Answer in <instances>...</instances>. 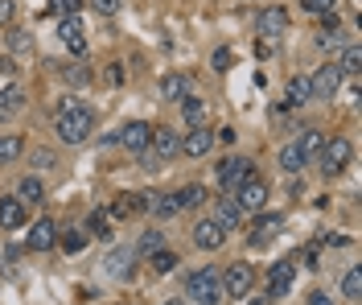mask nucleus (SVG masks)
I'll return each instance as SVG.
<instances>
[{
    "label": "nucleus",
    "instance_id": "nucleus-1",
    "mask_svg": "<svg viewBox=\"0 0 362 305\" xmlns=\"http://www.w3.org/2000/svg\"><path fill=\"white\" fill-rule=\"evenodd\" d=\"M95 108L78 103V99H62L58 103V116H54V128H58V141L62 144H87L90 132H95Z\"/></svg>",
    "mask_w": 362,
    "mask_h": 305
},
{
    "label": "nucleus",
    "instance_id": "nucleus-2",
    "mask_svg": "<svg viewBox=\"0 0 362 305\" xmlns=\"http://www.w3.org/2000/svg\"><path fill=\"white\" fill-rule=\"evenodd\" d=\"M185 301L189 305H218L223 301V284H218V272L214 268H198L185 277Z\"/></svg>",
    "mask_w": 362,
    "mask_h": 305
},
{
    "label": "nucleus",
    "instance_id": "nucleus-3",
    "mask_svg": "<svg viewBox=\"0 0 362 305\" xmlns=\"http://www.w3.org/2000/svg\"><path fill=\"white\" fill-rule=\"evenodd\" d=\"M177 153H181V137L177 132H169V128H153V141H148V149L140 153V161H144V169H160V165L173 161Z\"/></svg>",
    "mask_w": 362,
    "mask_h": 305
},
{
    "label": "nucleus",
    "instance_id": "nucleus-4",
    "mask_svg": "<svg viewBox=\"0 0 362 305\" xmlns=\"http://www.w3.org/2000/svg\"><path fill=\"white\" fill-rule=\"evenodd\" d=\"M247 178H255V161L251 157H226V161H218V186H223V194H235Z\"/></svg>",
    "mask_w": 362,
    "mask_h": 305
},
{
    "label": "nucleus",
    "instance_id": "nucleus-5",
    "mask_svg": "<svg viewBox=\"0 0 362 305\" xmlns=\"http://www.w3.org/2000/svg\"><path fill=\"white\" fill-rule=\"evenodd\" d=\"M218 284H223V297H247L251 289H255V268L243 264V260H235L223 277H218Z\"/></svg>",
    "mask_w": 362,
    "mask_h": 305
},
{
    "label": "nucleus",
    "instance_id": "nucleus-6",
    "mask_svg": "<svg viewBox=\"0 0 362 305\" xmlns=\"http://www.w3.org/2000/svg\"><path fill=\"white\" fill-rule=\"evenodd\" d=\"M148 141H153V124H144V120H132V124H124L119 132H112V137H107V144H124V149H128V153H136V157L148 149Z\"/></svg>",
    "mask_w": 362,
    "mask_h": 305
},
{
    "label": "nucleus",
    "instance_id": "nucleus-7",
    "mask_svg": "<svg viewBox=\"0 0 362 305\" xmlns=\"http://www.w3.org/2000/svg\"><path fill=\"white\" fill-rule=\"evenodd\" d=\"M317 157H321V169L334 178V173H341V169L350 165V157H354V144L346 141V137H334V141L321 144V153H317Z\"/></svg>",
    "mask_w": 362,
    "mask_h": 305
},
{
    "label": "nucleus",
    "instance_id": "nucleus-8",
    "mask_svg": "<svg viewBox=\"0 0 362 305\" xmlns=\"http://www.w3.org/2000/svg\"><path fill=\"white\" fill-rule=\"evenodd\" d=\"M338 87H341L338 62H325V67H317V71L309 74V95H313V99H334Z\"/></svg>",
    "mask_w": 362,
    "mask_h": 305
},
{
    "label": "nucleus",
    "instance_id": "nucleus-9",
    "mask_svg": "<svg viewBox=\"0 0 362 305\" xmlns=\"http://www.w3.org/2000/svg\"><path fill=\"white\" fill-rule=\"evenodd\" d=\"M243 219H247V211L235 202V194H223V198L214 202V223H218L223 231H235V227H243Z\"/></svg>",
    "mask_w": 362,
    "mask_h": 305
},
{
    "label": "nucleus",
    "instance_id": "nucleus-10",
    "mask_svg": "<svg viewBox=\"0 0 362 305\" xmlns=\"http://www.w3.org/2000/svg\"><path fill=\"white\" fill-rule=\"evenodd\" d=\"M235 202H239L243 211H264V207H268V186H264L259 178H247L243 186L235 190Z\"/></svg>",
    "mask_w": 362,
    "mask_h": 305
},
{
    "label": "nucleus",
    "instance_id": "nucleus-11",
    "mask_svg": "<svg viewBox=\"0 0 362 305\" xmlns=\"http://www.w3.org/2000/svg\"><path fill=\"white\" fill-rule=\"evenodd\" d=\"M194 243H198L202 252H218V248L226 243V231L214 223V219H198V223H194Z\"/></svg>",
    "mask_w": 362,
    "mask_h": 305
},
{
    "label": "nucleus",
    "instance_id": "nucleus-12",
    "mask_svg": "<svg viewBox=\"0 0 362 305\" xmlns=\"http://www.w3.org/2000/svg\"><path fill=\"white\" fill-rule=\"evenodd\" d=\"M293 277H296V264L293 260H276L268 272V297H284L293 289Z\"/></svg>",
    "mask_w": 362,
    "mask_h": 305
},
{
    "label": "nucleus",
    "instance_id": "nucleus-13",
    "mask_svg": "<svg viewBox=\"0 0 362 305\" xmlns=\"http://www.w3.org/2000/svg\"><path fill=\"white\" fill-rule=\"evenodd\" d=\"M58 38L70 46V54H74V58H83V54H87V29H83V21H78V17H62V25H58Z\"/></svg>",
    "mask_w": 362,
    "mask_h": 305
},
{
    "label": "nucleus",
    "instance_id": "nucleus-14",
    "mask_svg": "<svg viewBox=\"0 0 362 305\" xmlns=\"http://www.w3.org/2000/svg\"><path fill=\"white\" fill-rule=\"evenodd\" d=\"M210 149H214V132H210L206 124L189 128V132L181 137V153H185V157H206Z\"/></svg>",
    "mask_w": 362,
    "mask_h": 305
},
{
    "label": "nucleus",
    "instance_id": "nucleus-15",
    "mask_svg": "<svg viewBox=\"0 0 362 305\" xmlns=\"http://www.w3.org/2000/svg\"><path fill=\"white\" fill-rule=\"evenodd\" d=\"M280 227H284V219H280V214H259V219H255V227H251V248L272 243V239L280 235Z\"/></svg>",
    "mask_w": 362,
    "mask_h": 305
},
{
    "label": "nucleus",
    "instance_id": "nucleus-16",
    "mask_svg": "<svg viewBox=\"0 0 362 305\" xmlns=\"http://www.w3.org/2000/svg\"><path fill=\"white\" fill-rule=\"evenodd\" d=\"M25 219H29V214H25V202L17 194H13V198H0V227H4V231L25 227Z\"/></svg>",
    "mask_w": 362,
    "mask_h": 305
},
{
    "label": "nucleus",
    "instance_id": "nucleus-17",
    "mask_svg": "<svg viewBox=\"0 0 362 305\" xmlns=\"http://www.w3.org/2000/svg\"><path fill=\"white\" fill-rule=\"evenodd\" d=\"M25 108H29V95H25L21 87H4V91H0V120L21 116Z\"/></svg>",
    "mask_w": 362,
    "mask_h": 305
},
{
    "label": "nucleus",
    "instance_id": "nucleus-18",
    "mask_svg": "<svg viewBox=\"0 0 362 305\" xmlns=\"http://www.w3.org/2000/svg\"><path fill=\"white\" fill-rule=\"evenodd\" d=\"M255 29H259L264 38H280V33H288V13H284V8H268V13H259Z\"/></svg>",
    "mask_w": 362,
    "mask_h": 305
},
{
    "label": "nucleus",
    "instance_id": "nucleus-19",
    "mask_svg": "<svg viewBox=\"0 0 362 305\" xmlns=\"http://www.w3.org/2000/svg\"><path fill=\"white\" fill-rule=\"evenodd\" d=\"M54 239H58L54 219H37V223H33V231H29V248H33V252H49V248H54Z\"/></svg>",
    "mask_w": 362,
    "mask_h": 305
},
{
    "label": "nucleus",
    "instance_id": "nucleus-20",
    "mask_svg": "<svg viewBox=\"0 0 362 305\" xmlns=\"http://www.w3.org/2000/svg\"><path fill=\"white\" fill-rule=\"evenodd\" d=\"M132 260H136L132 248H115L112 256L103 260V268H107V277H115V281H128V272H132L128 264H132Z\"/></svg>",
    "mask_w": 362,
    "mask_h": 305
},
{
    "label": "nucleus",
    "instance_id": "nucleus-21",
    "mask_svg": "<svg viewBox=\"0 0 362 305\" xmlns=\"http://www.w3.org/2000/svg\"><path fill=\"white\" fill-rule=\"evenodd\" d=\"M284 103H288V108H305V103H313V95H309V79H305V74H293V79H288V87H284Z\"/></svg>",
    "mask_w": 362,
    "mask_h": 305
},
{
    "label": "nucleus",
    "instance_id": "nucleus-22",
    "mask_svg": "<svg viewBox=\"0 0 362 305\" xmlns=\"http://www.w3.org/2000/svg\"><path fill=\"white\" fill-rule=\"evenodd\" d=\"M160 95H165L169 103H181V99L189 95V79H185V74H165V79H160Z\"/></svg>",
    "mask_w": 362,
    "mask_h": 305
},
{
    "label": "nucleus",
    "instance_id": "nucleus-23",
    "mask_svg": "<svg viewBox=\"0 0 362 305\" xmlns=\"http://www.w3.org/2000/svg\"><path fill=\"white\" fill-rule=\"evenodd\" d=\"M54 243H58L62 252H70V256H74V252H83V248H87V231H83V227H62Z\"/></svg>",
    "mask_w": 362,
    "mask_h": 305
},
{
    "label": "nucleus",
    "instance_id": "nucleus-24",
    "mask_svg": "<svg viewBox=\"0 0 362 305\" xmlns=\"http://www.w3.org/2000/svg\"><path fill=\"white\" fill-rule=\"evenodd\" d=\"M160 248H165V231H144V235L132 243L136 260H148L153 252H160Z\"/></svg>",
    "mask_w": 362,
    "mask_h": 305
},
{
    "label": "nucleus",
    "instance_id": "nucleus-25",
    "mask_svg": "<svg viewBox=\"0 0 362 305\" xmlns=\"http://www.w3.org/2000/svg\"><path fill=\"white\" fill-rule=\"evenodd\" d=\"M21 153H25V137H21V132H8V137H0V165H13Z\"/></svg>",
    "mask_w": 362,
    "mask_h": 305
},
{
    "label": "nucleus",
    "instance_id": "nucleus-26",
    "mask_svg": "<svg viewBox=\"0 0 362 305\" xmlns=\"http://www.w3.org/2000/svg\"><path fill=\"white\" fill-rule=\"evenodd\" d=\"M305 165L309 161H305V153L296 149V141H288L284 149H280V169H284V173H300Z\"/></svg>",
    "mask_w": 362,
    "mask_h": 305
},
{
    "label": "nucleus",
    "instance_id": "nucleus-27",
    "mask_svg": "<svg viewBox=\"0 0 362 305\" xmlns=\"http://www.w3.org/2000/svg\"><path fill=\"white\" fill-rule=\"evenodd\" d=\"M321 144H325V137H321V132H317V128H305V132H300V137H296V149H300V153H305V161H313L317 153H321Z\"/></svg>",
    "mask_w": 362,
    "mask_h": 305
},
{
    "label": "nucleus",
    "instance_id": "nucleus-28",
    "mask_svg": "<svg viewBox=\"0 0 362 305\" xmlns=\"http://www.w3.org/2000/svg\"><path fill=\"white\" fill-rule=\"evenodd\" d=\"M338 71L341 74H350V79H358V71H362V50L350 42V46L341 50V58H338Z\"/></svg>",
    "mask_w": 362,
    "mask_h": 305
},
{
    "label": "nucleus",
    "instance_id": "nucleus-29",
    "mask_svg": "<svg viewBox=\"0 0 362 305\" xmlns=\"http://www.w3.org/2000/svg\"><path fill=\"white\" fill-rule=\"evenodd\" d=\"M181 116H185L189 128H198V124H206V103L194 99V95H185V99H181Z\"/></svg>",
    "mask_w": 362,
    "mask_h": 305
},
{
    "label": "nucleus",
    "instance_id": "nucleus-30",
    "mask_svg": "<svg viewBox=\"0 0 362 305\" xmlns=\"http://www.w3.org/2000/svg\"><path fill=\"white\" fill-rule=\"evenodd\" d=\"M17 198H21V202H42V198H45L42 178H33V173H29V178H21V186H17Z\"/></svg>",
    "mask_w": 362,
    "mask_h": 305
},
{
    "label": "nucleus",
    "instance_id": "nucleus-31",
    "mask_svg": "<svg viewBox=\"0 0 362 305\" xmlns=\"http://www.w3.org/2000/svg\"><path fill=\"white\" fill-rule=\"evenodd\" d=\"M341 297H346V301H358L362 297V272L358 268H346V277H341Z\"/></svg>",
    "mask_w": 362,
    "mask_h": 305
},
{
    "label": "nucleus",
    "instance_id": "nucleus-32",
    "mask_svg": "<svg viewBox=\"0 0 362 305\" xmlns=\"http://www.w3.org/2000/svg\"><path fill=\"white\" fill-rule=\"evenodd\" d=\"M202 198H206V190H202V186H185V190H177V194H173L177 211H189V207H198Z\"/></svg>",
    "mask_w": 362,
    "mask_h": 305
},
{
    "label": "nucleus",
    "instance_id": "nucleus-33",
    "mask_svg": "<svg viewBox=\"0 0 362 305\" xmlns=\"http://www.w3.org/2000/svg\"><path fill=\"white\" fill-rule=\"evenodd\" d=\"M148 264H153V272H160V277H165V272H173V268H177L181 260H177V252H165V248H160V252H153V256H148Z\"/></svg>",
    "mask_w": 362,
    "mask_h": 305
},
{
    "label": "nucleus",
    "instance_id": "nucleus-34",
    "mask_svg": "<svg viewBox=\"0 0 362 305\" xmlns=\"http://www.w3.org/2000/svg\"><path fill=\"white\" fill-rule=\"evenodd\" d=\"M148 211L157 214V219H173L177 214V202H173V194H153V207Z\"/></svg>",
    "mask_w": 362,
    "mask_h": 305
},
{
    "label": "nucleus",
    "instance_id": "nucleus-35",
    "mask_svg": "<svg viewBox=\"0 0 362 305\" xmlns=\"http://www.w3.org/2000/svg\"><path fill=\"white\" fill-rule=\"evenodd\" d=\"M54 67H58V62H54ZM58 71H62V79H66L70 87H87L90 83V71L87 67H78V62H74V67H58Z\"/></svg>",
    "mask_w": 362,
    "mask_h": 305
},
{
    "label": "nucleus",
    "instance_id": "nucleus-36",
    "mask_svg": "<svg viewBox=\"0 0 362 305\" xmlns=\"http://www.w3.org/2000/svg\"><path fill=\"white\" fill-rule=\"evenodd\" d=\"M90 235H99V239H112V214H103V211H95L90 214Z\"/></svg>",
    "mask_w": 362,
    "mask_h": 305
},
{
    "label": "nucleus",
    "instance_id": "nucleus-37",
    "mask_svg": "<svg viewBox=\"0 0 362 305\" xmlns=\"http://www.w3.org/2000/svg\"><path fill=\"white\" fill-rule=\"evenodd\" d=\"M107 214H112V219H128V214H136V194H119Z\"/></svg>",
    "mask_w": 362,
    "mask_h": 305
},
{
    "label": "nucleus",
    "instance_id": "nucleus-38",
    "mask_svg": "<svg viewBox=\"0 0 362 305\" xmlns=\"http://www.w3.org/2000/svg\"><path fill=\"white\" fill-rule=\"evenodd\" d=\"M8 50H13V54H29V50H33V38H29L25 29H8Z\"/></svg>",
    "mask_w": 362,
    "mask_h": 305
},
{
    "label": "nucleus",
    "instance_id": "nucleus-39",
    "mask_svg": "<svg viewBox=\"0 0 362 305\" xmlns=\"http://www.w3.org/2000/svg\"><path fill=\"white\" fill-rule=\"evenodd\" d=\"M29 161L37 165V169H54V165H58V153H54V149H33Z\"/></svg>",
    "mask_w": 362,
    "mask_h": 305
},
{
    "label": "nucleus",
    "instance_id": "nucleus-40",
    "mask_svg": "<svg viewBox=\"0 0 362 305\" xmlns=\"http://www.w3.org/2000/svg\"><path fill=\"white\" fill-rule=\"evenodd\" d=\"M334 4H338V0H300V8H305V13H313V17L334 13Z\"/></svg>",
    "mask_w": 362,
    "mask_h": 305
},
{
    "label": "nucleus",
    "instance_id": "nucleus-41",
    "mask_svg": "<svg viewBox=\"0 0 362 305\" xmlns=\"http://www.w3.org/2000/svg\"><path fill=\"white\" fill-rule=\"evenodd\" d=\"M119 4H124V0H90V8H95L99 17H115V13H119Z\"/></svg>",
    "mask_w": 362,
    "mask_h": 305
},
{
    "label": "nucleus",
    "instance_id": "nucleus-42",
    "mask_svg": "<svg viewBox=\"0 0 362 305\" xmlns=\"http://www.w3.org/2000/svg\"><path fill=\"white\" fill-rule=\"evenodd\" d=\"M17 17V0H0V29H8Z\"/></svg>",
    "mask_w": 362,
    "mask_h": 305
},
{
    "label": "nucleus",
    "instance_id": "nucleus-43",
    "mask_svg": "<svg viewBox=\"0 0 362 305\" xmlns=\"http://www.w3.org/2000/svg\"><path fill=\"white\" fill-rule=\"evenodd\" d=\"M78 8H83V0H54V13H62V17H78Z\"/></svg>",
    "mask_w": 362,
    "mask_h": 305
},
{
    "label": "nucleus",
    "instance_id": "nucleus-44",
    "mask_svg": "<svg viewBox=\"0 0 362 305\" xmlns=\"http://www.w3.org/2000/svg\"><path fill=\"white\" fill-rule=\"evenodd\" d=\"M341 21H338V13H321V33H338Z\"/></svg>",
    "mask_w": 362,
    "mask_h": 305
},
{
    "label": "nucleus",
    "instance_id": "nucleus-45",
    "mask_svg": "<svg viewBox=\"0 0 362 305\" xmlns=\"http://www.w3.org/2000/svg\"><path fill=\"white\" fill-rule=\"evenodd\" d=\"M214 71L218 74L230 71V50H214Z\"/></svg>",
    "mask_w": 362,
    "mask_h": 305
},
{
    "label": "nucleus",
    "instance_id": "nucleus-46",
    "mask_svg": "<svg viewBox=\"0 0 362 305\" xmlns=\"http://www.w3.org/2000/svg\"><path fill=\"white\" fill-rule=\"evenodd\" d=\"M341 42H346V33H341V29H338V33H321V38H317V46H325V50L341 46Z\"/></svg>",
    "mask_w": 362,
    "mask_h": 305
},
{
    "label": "nucleus",
    "instance_id": "nucleus-47",
    "mask_svg": "<svg viewBox=\"0 0 362 305\" xmlns=\"http://www.w3.org/2000/svg\"><path fill=\"white\" fill-rule=\"evenodd\" d=\"M107 83H124V67H119V62H115L112 71H107Z\"/></svg>",
    "mask_w": 362,
    "mask_h": 305
},
{
    "label": "nucleus",
    "instance_id": "nucleus-48",
    "mask_svg": "<svg viewBox=\"0 0 362 305\" xmlns=\"http://www.w3.org/2000/svg\"><path fill=\"white\" fill-rule=\"evenodd\" d=\"M309 305H334V301H329V293H309Z\"/></svg>",
    "mask_w": 362,
    "mask_h": 305
},
{
    "label": "nucleus",
    "instance_id": "nucleus-49",
    "mask_svg": "<svg viewBox=\"0 0 362 305\" xmlns=\"http://www.w3.org/2000/svg\"><path fill=\"white\" fill-rule=\"evenodd\" d=\"M17 67H13V58H0V74H13Z\"/></svg>",
    "mask_w": 362,
    "mask_h": 305
},
{
    "label": "nucleus",
    "instance_id": "nucleus-50",
    "mask_svg": "<svg viewBox=\"0 0 362 305\" xmlns=\"http://www.w3.org/2000/svg\"><path fill=\"white\" fill-rule=\"evenodd\" d=\"M160 305H181V301H160Z\"/></svg>",
    "mask_w": 362,
    "mask_h": 305
}]
</instances>
